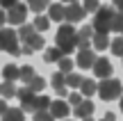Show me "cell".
I'll return each instance as SVG.
<instances>
[{
  "label": "cell",
  "mask_w": 123,
  "mask_h": 121,
  "mask_svg": "<svg viewBox=\"0 0 123 121\" xmlns=\"http://www.w3.org/2000/svg\"><path fill=\"white\" fill-rule=\"evenodd\" d=\"M84 16H87V12L82 9V5H78V2H71V5H66L64 7V21L66 23H78V21H84Z\"/></svg>",
  "instance_id": "obj_7"
},
{
  "label": "cell",
  "mask_w": 123,
  "mask_h": 121,
  "mask_svg": "<svg viewBox=\"0 0 123 121\" xmlns=\"http://www.w3.org/2000/svg\"><path fill=\"white\" fill-rule=\"evenodd\" d=\"M93 73H96V78H100V80H107V78H112V71H114V66L110 64V59L107 57H98L96 62H93Z\"/></svg>",
  "instance_id": "obj_8"
},
{
  "label": "cell",
  "mask_w": 123,
  "mask_h": 121,
  "mask_svg": "<svg viewBox=\"0 0 123 121\" xmlns=\"http://www.w3.org/2000/svg\"><path fill=\"white\" fill-rule=\"evenodd\" d=\"M98 7H100V2H98V0H84V5H82L84 12H96Z\"/></svg>",
  "instance_id": "obj_32"
},
{
  "label": "cell",
  "mask_w": 123,
  "mask_h": 121,
  "mask_svg": "<svg viewBox=\"0 0 123 121\" xmlns=\"http://www.w3.org/2000/svg\"><path fill=\"white\" fill-rule=\"evenodd\" d=\"M43 85H46V82H43V78H41V76H34V78H30V80L25 82V87L32 91V94H39V91L43 89Z\"/></svg>",
  "instance_id": "obj_19"
},
{
  "label": "cell",
  "mask_w": 123,
  "mask_h": 121,
  "mask_svg": "<svg viewBox=\"0 0 123 121\" xmlns=\"http://www.w3.org/2000/svg\"><path fill=\"white\" fill-rule=\"evenodd\" d=\"M34 32H37V30H34V25H25V23H23V25H21V30H18V37L25 41L27 37H32Z\"/></svg>",
  "instance_id": "obj_29"
},
{
  "label": "cell",
  "mask_w": 123,
  "mask_h": 121,
  "mask_svg": "<svg viewBox=\"0 0 123 121\" xmlns=\"http://www.w3.org/2000/svg\"><path fill=\"white\" fill-rule=\"evenodd\" d=\"M110 50L119 57H123V37H116L114 41H110Z\"/></svg>",
  "instance_id": "obj_26"
},
{
  "label": "cell",
  "mask_w": 123,
  "mask_h": 121,
  "mask_svg": "<svg viewBox=\"0 0 123 121\" xmlns=\"http://www.w3.org/2000/svg\"><path fill=\"white\" fill-rule=\"evenodd\" d=\"M23 2H30V0H23Z\"/></svg>",
  "instance_id": "obj_43"
},
{
  "label": "cell",
  "mask_w": 123,
  "mask_h": 121,
  "mask_svg": "<svg viewBox=\"0 0 123 121\" xmlns=\"http://www.w3.org/2000/svg\"><path fill=\"white\" fill-rule=\"evenodd\" d=\"M96 18H93V32H110V25H112V18H114L116 9L114 7H98L96 12Z\"/></svg>",
  "instance_id": "obj_4"
},
{
  "label": "cell",
  "mask_w": 123,
  "mask_h": 121,
  "mask_svg": "<svg viewBox=\"0 0 123 121\" xmlns=\"http://www.w3.org/2000/svg\"><path fill=\"white\" fill-rule=\"evenodd\" d=\"M2 121H25V112L21 108H9L2 114Z\"/></svg>",
  "instance_id": "obj_17"
},
{
  "label": "cell",
  "mask_w": 123,
  "mask_h": 121,
  "mask_svg": "<svg viewBox=\"0 0 123 121\" xmlns=\"http://www.w3.org/2000/svg\"><path fill=\"white\" fill-rule=\"evenodd\" d=\"M110 30H114V32H123V16H121V14H114Z\"/></svg>",
  "instance_id": "obj_30"
},
{
  "label": "cell",
  "mask_w": 123,
  "mask_h": 121,
  "mask_svg": "<svg viewBox=\"0 0 123 121\" xmlns=\"http://www.w3.org/2000/svg\"><path fill=\"white\" fill-rule=\"evenodd\" d=\"M48 7H50V0H30V2H27V9H30V12H37V14L46 12Z\"/></svg>",
  "instance_id": "obj_20"
},
{
  "label": "cell",
  "mask_w": 123,
  "mask_h": 121,
  "mask_svg": "<svg viewBox=\"0 0 123 121\" xmlns=\"http://www.w3.org/2000/svg\"><path fill=\"white\" fill-rule=\"evenodd\" d=\"M48 18H50V21H64V5H62V2H50Z\"/></svg>",
  "instance_id": "obj_16"
},
{
  "label": "cell",
  "mask_w": 123,
  "mask_h": 121,
  "mask_svg": "<svg viewBox=\"0 0 123 121\" xmlns=\"http://www.w3.org/2000/svg\"><path fill=\"white\" fill-rule=\"evenodd\" d=\"M116 14H121V16H123V2H121V5H116Z\"/></svg>",
  "instance_id": "obj_38"
},
{
  "label": "cell",
  "mask_w": 123,
  "mask_h": 121,
  "mask_svg": "<svg viewBox=\"0 0 123 121\" xmlns=\"http://www.w3.org/2000/svg\"><path fill=\"white\" fill-rule=\"evenodd\" d=\"M98 96H100L103 101H116V98H121L123 96V85H121V80H112V78H107V80H103L100 85H98Z\"/></svg>",
  "instance_id": "obj_3"
},
{
  "label": "cell",
  "mask_w": 123,
  "mask_h": 121,
  "mask_svg": "<svg viewBox=\"0 0 123 121\" xmlns=\"http://www.w3.org/2000/svg\"><path fill=\"white\" fill-rule=\"evenodd\" d=\"M7 21L12 23V25H23L25 23V16H27V2H16L14 7L7 9Z\"/></svg>",
  "instance_id": "obj_6"
},
{
  "label": "cell",
  "mask_w": 123,
  "mask_h": 121,
  "mask_svg": "<svg viewBox=\"0 0 123 121\" xmlns=\"http://www.w3.org/2000/svg\"><path fill=\"white\" fill-rule=\"evenodd\" d=\"M93 62H96V55H93L91 48H80L78 50V59H75V66L80 69H91Z\"/></svg>",
  "instance_id": "obj_10"
},
{
  "label": "cell",
  "mask_w": 123,
  "mask_h": 121,
  "mask_svg": "<svg viewBox=\"0 0 123 121\" xmlns=\"http://www.w3.org/2000/svg\"><path fill=\"white\" fill-rule=\"evenodd\" d=\"M34 76H37V73H34V69H32V66H23V69H18V78L23 80V85H25L30 78H34Z\"/></svg>",
  "instance_id": "obj_28"
},
{
  "label": "cell",
  "mask_w": 123,
  "mask_h": 121,
  "mask_svg": "<svg viewBox=\"0 0 123 121\" xmlns=\"http://www.w3.org/2000/svg\"><path fill=\"white\" fill-rule=\"evenodd\" d=\"M82 80L84 78L80 76V73H66V85H71V87H75V89H80V85H82Z\"/></svg>",
  "instance_id": "obj_24"
},
{
  "label": "cell",
  "mask_w": 123,
  "mask_h": 121,
  "mask_svg": "<svg viewBox=\"0 0 123 121\" xmlns=\"http://www.w3.org/2000/svg\"><path fill=\"white\" fill-rule=\"evenodd\" d=\"M100 121H116V119H114V114H112V112H107V114H105V117H103Z\"/></svg>",
  "instance_id": "obj_36"
},
{
  "label": "cell",
  "mask_w": 123,
  "mask_h": 121,
  "mask_svg": "<svg viewBox=\"0 0 123 121\" xmlns=\"http://www.w3.org/2000/svg\"><path fill=\"white\" fill-rule=\"evenodd\" d=\"M62 57H66V55L62 53L57 46H55V48H46V53H43V59H46V62H59Z\"/></svg>",
  "instance_id": "obj_22"
},
{
  "label": "cell",
  "mask_w": 123,
  "mask_h": 121,
  "mask_svg": "<svg viewBox=\"0 0 123 121\" xmlns=\"http://www.w3.org/2000/svg\"><path fill=\"white\" fill-rule=\"evenodd\" d=\"M66 98H68V103H73V105H80V103H82V94H80V91H73V94H68V96H66Z\"/></svg>",
  "instance_id": "obj_33"
},
{
  "label": "cell",
  "mask_w": 123,
  "mask_h": 121,
  "mask_svg": "<svg viewBox=\"0 0 123 121\" xmlns=\"http://www.w3.org/2000/svg\"><path fill=\"white\" fill-rule=\"evenodd\" d=\"M55 44H57V48H59L64 55L73 53V50L78 48V32H75V27L71 25V23L59 25L57 37H55Z\"/></svg>",
  "instance_id": "obj_2"
},
{
  "label": "cell",
  "mask_w": 123,
  "mask_h": 121,
  "mask_svg": "<svg viewBox=\"0 0 123 121\" xmlns=\"http://www.w3.org/2000/svg\"><path fill=\"white\" fill-rule=\"evenodd\" d=\"M18 0H0V9H9V7H14Z\"/></svg>",
  "instance_id": "obj_34"
},
{
  "label": "cell",
  "mask_w": 123,
  "mask_h": 121,
  "mask_svg": "<svg viewBox=\"0 0 123 121\" xmlns=\"http://www.w3.org/2000/svg\"><path fill=\"white\" fill-rule=\"evenodd\" d=\"M82 121H93V119H91V117H87V119H82Z\"/></svg>",
  "instance_id": "obj_41"
},
{
  "label": "cell",
  "mask_w": 123,
  "mask_h": 121,
  "mask_svg": "<svg viewBox=\"0 0 123 121\" xmlns=\"http://www.w3.org/2000/svg\"><path fill=\"white\" fill-rule=\"evenodd\" d=\"M34 121H55V117L46 110H39V112H34Z\"/></svg>",
  "instance_id": "obj_31"
},
{
  "label": "cell",
  "mask_w": 123,
  "mask_h": 121,
  "mask_svg": "<svg viewBox=\"0 0 123 121\" xmlns=\"http://www.w3.org/2000/svg\"><path fill=\"white\" fill-rule=\"evenodd\" d=\"M53 87H55V91L64 98V96H68V91H66V76L64 73H53Z\"/></svg>",
  "instance_id": "obj_14"
},
{
  "label": "cell",
  "mask_w": 123,
  "mask_h": 121,
  "mask_svg": "<svg viewBox=\"0 0 123 121\" xmlns=\"http://www.w3.org/2000/svg\"><path fill=\"white\" fill-rule=\"evenodd\" d=\"M5 21H7V16H5V12H2V9H0V27L5 25Z\"/></svg>",
  "instance_id": "obj_37"
},
{
  "label": "cell",
  "mask_w": 123,
  "mask_h": 121,
  "mask_svg": "<svg viewBox=\"0 0 123 121\" xmlns=\"http://www.w3.org/2000/svg\"><path fill=\"white\" fill-rule=\"evenodd\" d=\"M32 25H34V30H48V25H50V18L48 16H41V14H37V18H34V23H32Z\"/></svg>",
  "instance_id": "obj_25"
},
{
  "label": "cell",
  "mask_w": 123,
  "mask_h": 121,
  "mask_svg": "<svg viewBox=\"0 0 123 121\" xmlns=\"http://www.w3.org/2000/svg\"><path fill=\"white\" fill-rule=\"evenodd\" d=\"M121 2H123V0H114V5H121Z\"/></svg>",
  "instance_id": "obj_40"
},
{
  "label": "cell",
  "mask_w": 123,
  "mask_h": 121,
  "mask_svg": "<svg viewBox=\"0 0 123 121\" xmlns=\"http://www.w3.org/2000/svg\"><path fill=\"white\" fill-rule=\"evenodd\" d=\"M62 2H66V5H71V2H78V0H62Z\"/></svg>",
  "instance_id": "obj_39"
},
{
  "label": "cell",
  "mask_w": 123,
  "mask_h": 121,
  "mask_svg": "<svg viewBox=\"0 0 123 121\" xmlns=\"http://www.w3.org/2000/svg\"><path fill=\"white\" fill-rule=\"evenodd\" d=\"M0 94H2L5 101H7V98H14V96H16V87H14V82L5 80L2 85H0Z\"/></svg>",
  "instance_id": "obj_23"
},
{
  "label": "cell",
  "mask_w": 123,
  "mask_h": 121,
  "mask_svg": "<svg viewBox=\"0 0 123 121\" xmlns=\"http://www.w3.org/2000/svg\"><path fill=\"white\" fill-rule=\"evenodd\" d=\"M91 37H93V27L91 25H84L82 30H78V48H89Z\"/></svg>",
  "instance_id": "obj_12"
},
{
  "label": "cell",
  "mask_w": 123,
  "mask_h": 121,
  "mask_svg": "<svg viewBox=\"0 0 123 121\" xmlns=\"http://www.w3.org/2000/svg\"><path fill=\"white\" fill-rule=\"evenodd\" d=\"M91 46L96 50H105V48H110V34L107 32H93V37H91Z\"/></svg>",
  "instance_id": "obj_13"
},
{
  "label": "cell",
  "mask_w": 123,
  "mask_h": 121,
  "mask_svg": "<svg viewBox=\"0 0 123 121\" xmlns=\"http://www.w3.org/2000/svg\"><path fill=\"white\" fill-rule=\"evenodd\" d=\"M16 96L21 98V110L23 112H39V110H46L50 108V98L43 94H32L30 89H27L25 85L21 87V89H16Z\"/></svg>",
  "instance_id": "obj_1"
},
{
  "label": "cell",
  "mask_w": 123,
  "mask_h": 121,
  "mask_svg": "<svg viewBox=\"0 0 123 121\" xmlns=\"http://www.w3.org/2000/svg\"><path fill=\"white\" fill-rule=\"evenodd\" d=\"M7 101H5V98H0V114H5V112H7Z\"/></svg>",
  "instance_id": "obj_35"
},
{
  "label": "cell",
  "mask_w": 123,
  "mask_h": 121,
  "mask_svg": "<svg viewBox=\"0 0 123 121\" xmlns=\"http://www.w3.org/2000/svg\"><path fill=\"white\" fill-rule=\"evenodd\" d=\"M68 112H71L68 103H64V101H50V114L55 119H66Z\"/></svg>",
  "instance_id": "obj_11"
},
{
  "label": "cell",
  "mask_w": 123,
  "mask_h": 121,
  "mask_svg": "<svg viewBox=\"0 0 123 121\" xmlns=\"http://www.w3.org/2000/svg\"><path fill=\"white\" fill-rule=\"evenodd\" d=\"M93 108H96V105H93L91 101H82L80 105H75V117H78V119H87V117H91Z\"/></svg>",
  "instance_id": "obj_15"
},
{
  "label": "cell",
  "mask_w": 123,
  "mask_h": 121,
  "mask_svg": "<svg viewBox=\"0 0 123 121\" xmlns=\"http://www.w3.org/2000/svg\"><path fill=\"white\" fill-rule=\"evenodd\" d=\"M0 50L9 55H21V46H18V34L14 30H0Z\"/></svg>",
  "instance_id": "obj_5"
},
{
  "label": "cell",
  "mask_w": 123,
  "mask_h": 121,
  "mask_svg": "<svg viewBox=\"0 0 123 121\" xmlns=\"http://www.w3.org/2000/svg\"><path fill=\"white\" fill-rule=\"evenodd\" d=\"M2 78H5V80H9V82L18 80V66H16V64H5V69H2Z\"/></svg>",
  "instance_id": "obj_21"
},
{
  "label": "cell",
  "mask_w": 123,
  "mask_h": 121,
  "mask_svg": "<svg viewBox=\"0 0 123 121\" xmlns=\"http://www.w3.org/2000/svg\"><path fill=\"white\" fill-rule=\"evenodd\" d=\"M96 89H98L96 80H89V78H84L82 85H80V94H82V96H93V94H96Z\"/></svg>",
  "instance_id": "obj_18"
},
{
  "label": "cell",
  "mask_w": 123,
  "mask_h": 121,
  "mask_svg": "<svg viewBox=\"0 0 123 121\" xmlns=\"http://www.w3.org/2000/svg\"><path fill=\"white\" fill-rule=\"evenodd\" d=\"M57 66H59V73H64V76H66V73H71V71H73V66H75V64L71 62L68 57H62L59 62H57Z\"/></svg>",
  "instance_id": "obj_27"
},
{
  "label": "cell",
  "mask_w": 123,
  "mask_h": 121,
  "mask_svg": "<svg viewBox=\"0 0 123 121\" xmlns=\"http://www.w3.org/2000/svg\"><path fill=\"white\" fill-rule=\"evenodd\" d=\"M121 110H123V96H121Z\"/></svg>",
  "instance_id": "obj_42"
},
{
  "label": "cell",
  "mask_w": 123,
  "mask_h": 121,
  "mask_svg": "<svg viewBox=\"0 0 123 121\" xmlns=\"http://www.w3.org/2000/svg\"><path fill=\"white\" fill-rule=\"evenodd\" d=\"M43 48V37L39 34V32H34L32 37H27L25 41H23V48H21V55H32L34 50Z\"/></svg>",
  "instance_id": "obj_9"
}]
</instances>
